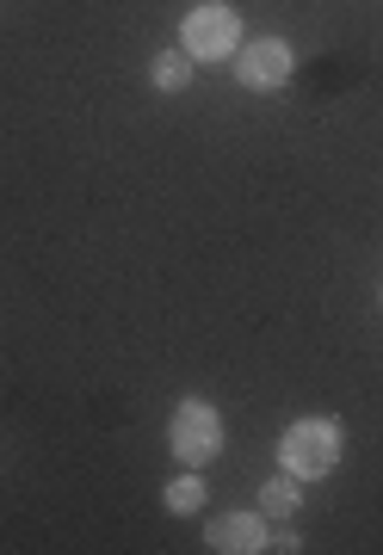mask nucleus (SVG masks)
I'll list each match as a JSON object with an SVG mask.
<instances>
[{
	"instance_id": "7",
	"label": "nucleus",
	"mask_w": 383,
	"mask_h": 555,
	"mask_svg": "<svg viewBox=\"0 0 383 555\" xmlns=\"http://www.w3.org/2000/svg\"><path fill=\"white\" fill-rule=\"evenodd\" d=\"M204 506V481H199V469H186L180 481H167V513H199Z\"/></svg>"
},
{
	"instance_id": "6",
	"label": "nucleus",
	"mask_w": 383,
	"mask_h": 555,
	"mask_svg": "<svg viewBox=\"0 0 383 555\" xmlns=\"http://www.w3.org/2000/svg\"><path fill=\"white\" fill-rule=\"evenodd\" d=\"M303 506V488H297V476H291V469H284V476H272L260 488V513H272V518H291Z\"/></svg>"
},
{
	"instance_id": "4",
	"label": "nucleus",
	"mask_w": 383,
	"mask_h": 555,
	"mask_svg": "<svg viewBox=\"0 0 383 555\" xmlns=\"http://www.w3.org/2000/svg\"><path fill=\"white\" fill-rule=\"evenodd\" d=\"M297 68V50L284 38H254L242 43V62H235V80H242L247 93H279L284 80Z\"/></svg>"
},
{
	"instance_id": "2",
	"label": "nucleus",
	"mask_w": 383,
	"mask_h": 555,
	"mask_svg": "<svg viewBox=\"0 0 383 555\" xmlns=\"http://www.w3.org/2000/svg\"><path fill=\"white\" fill-rule=\"evenodd\" d=\"M180 50L186 62H229L242 50V20H235V7H222V0H204L180 20Z\"/></svg>"
},
{
	"instance_id": "5",
	"label": "nucleus",
	"mask_w": 383,
	"mask_h": 555,
	"mask_svg": "<svg viewBox=\"0 0 383 555\" xmlns=\"http://www.w3.org/2000/svg\"><path fill=\"white\" fill-rule=\"evenodd\" d=\"M204 543L217 555H260L266 550V525L260 513H217L204 525Z\"/></svg>"
},
{
	"instance_id": "1",
	"label": "nucleus",
	"mask_w": 383,
	"mask_h": 555,
	"mask_svg": "<svg viewBox=\"0 0 383 555\" xmlns=\"http://www.w3.org/2000/svg\"><path fill=\"white\" fill-rule=\"evenodd\" d=\"M341 444H346L341 420H328V414L291 420V426H284V438H279V463L297 481H322V476H334V469H341Z\"/></svg>"
},
{
	"instance_id": "3",
	"label": "nucleus",
	"mask_w": 383,
	"mask_h": 555,
	"mask_svg": "<svg viewBox=\"0 0 383 555\" xmlns=\"http://www.w3.org/2000/svg\"><path fill=\"white\" fill-rule=\"evenodd\" d=\"M167 451L180 456L186 469H204L222 451V414L204 396H186L174 408V420H167Z\"/></svg>"
},
{
	"instance_id": "8",
	"label": "nucleus",
	"mask_w": 383,
	"mask_h": 555,
	"mask_svg": "<svg viewBox=\"0 0 383 555\" xmlns=\"http://www.w3.org/2000/svg\"><path fill=\"white\" fill-rule=\"evenodd\" d=\"M149 80L162 87V93H174L186 80V50H167V56H155V68H149Z\"/></svg>"
},
{
	"instance_id": "9",
	"label": "nucleus",
	"mask_w": 383,
	"mask_h": 555,
	"mask_svg": "<svg viewBox=\"0 0 383 555\" xmlns=\"http://www.w3.org/2000/svg\"><path fill=\"white\" fill-rule=\"evenodd\" d=\"M266 550H279V555H297V550H303V537H297V531H279V537H266Z\"/></svg>"
}]
</instances>
